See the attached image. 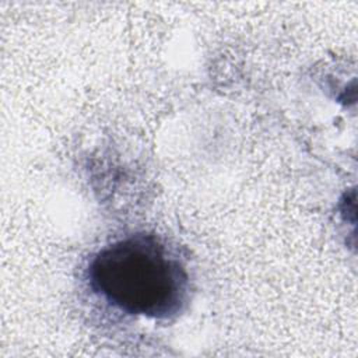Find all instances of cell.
<instances>
[{"label":"cell","instance_id":"1","mask_svg":"<svg viewBox=\"0 0 358 358\" xmlns=\"http://www.w3.org/2000/svg\"><path fill=\"white\" fill-rule=\"evenodd\" d=\"M90 287L116 309L152 319L179 313L189 278L179 260L150 235H133L101 249L87 268Z\"/></svg>","mask_w":358,"mask_h":358}]
</instances>
